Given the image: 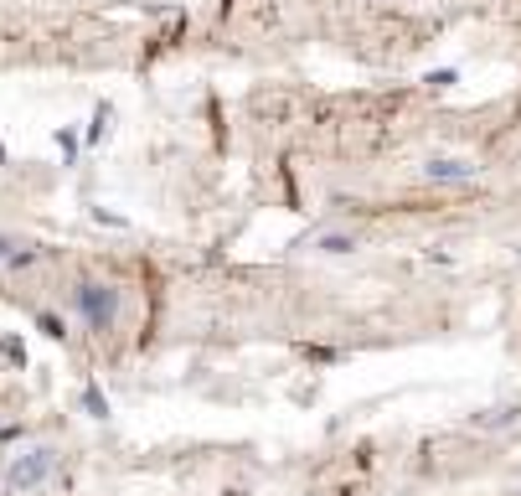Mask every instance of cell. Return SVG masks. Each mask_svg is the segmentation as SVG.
<instances>
[{
  "label": "cell",
  "mask_w": 521,
  "mask_h": 496,
  "mask_svg": "<svg viewBox=\"0 0 521 496\" xmlns=\"http://www.w3.org/2000/svg\"><path fill=\"white\" fill-rule=\"evenodd\" d=\"M73 305H78V316L94 326V331H114V320H119V289L114 285H98V279H83L73 289Z\"/></svg>",
  "instance_id": "1"
},
{
  "label": "cell",
  "mask_w": 521,
  "mask_h": 496,
  "mask_svg": "<svg viewBox=\"0 0 521 496\" xmlns=\"http://www.w3.org/2000/svg\"><path fill=\"white\" fill-rule=\"evenodd\" d=\"M52 471H57V450L32 445V450H21L16 461L5 465V486H11V491H32V486L52 481Z\"/></svg>",
  "instance_id": "2"
},
{
  "label": "cell",
  "mask_w": 521,
  "mask_h": 496,
  "mask_svg": "<svg viewBox=\"0 0 521 496\" xmlns=\"http://www.w3.org/2000/svg\"><path fill=\"white\" fill-rule=\"evenodd\" d=\"M424 177H428V181H470V177H475V166H470V160H449V156H434V160H428V166H424Z\"/></svg>",
  "instance_id": "3"
},
{
  "label": "cell",
  "mask_w": 521,
  "mask_h": 496,
  "mask_svg": "<svg viewBox=\"0 0 521 496\" xmlns=\"http://www.w3.org/2000/svg\"><path fill=\"white\" fill-rule=\"evenodd\" d=\"M316 248H320V254H351V248H356V238H346V233H320Z\"/></svg>",
  "instance_id": "4"
},
{
  "label": "cell",
  "mask_w": 521,
  "mask_h": 496,
  "mask_svg": "<svg viewBox=\"0 0 521 496\" xmlns=\"http://www.w3.org/2000/svg\"><path fill=\"white\" fill-rule=\"evenodd\" d=\"M5 254H11V243H5V238H0V258H5Z\"/></svg>",
  "instance_id": "5"
}]
</instances>
